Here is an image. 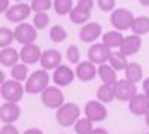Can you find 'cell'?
<instances>
[{
    "label": "cell",
    "instance_id": "obj_20",
    "mask_svg": "<svg viewBox=\"0 0 149 134\" xmlns=\"http://www.w3.org/2000/svg\"><path fill=\"white\" fill-rule=\"evenodd\" d=\"M116 70L112 67L109 63H103L98 64V78L102 79L103 83H109V85H115L118 82V76H116Z\"/></svg>",
    "mask_w": 149,
    "mask_h": 134
},
{
    "label": "cell",
    "instance_id": "obj_13",
    "mask_svg": "<svg viewBox=\"0 0 149 134\" xmlns=\"http://www.w3.org/2000/svg\"><path fill=\"white\" fill-rule=\"evenodd\" d=\"M128 110L136 115V116H142L149 112V97L143 94H136L133 99L128 101Z\"/></svg>",
    "mask_w": 149,
    "mask_h": 134
},
{
    "label": "cell",
    "instance_id": "obj_24",
    "mask_svg": "<svg viewBox=\"0 0 149 134\" xmlns=\"http://www.w3.org/2000/svg\"><path fill=\"white\" fill-rule=\"evenodd\" d=\"M124 73H125V78L134 83H137L142 81L143 78V70H142V66L139 63H136V61H131L128 63L127 69L124 70Z\"/></svg>",
    "mask_w": 149,
    "mask_h": 134
},
{
    "label": "cell",
    "instance_id": "obj_8",
    "mask_svg": "<svg viewBox=\"0 0 149 134\" xmlns=\"http://www.w3.org/2000/svg\"><path fill=\"white\" fill-rule=\"evenodd\" d=\"M115 87V95H116V100L119 101H130L133 97L137 94V87L136 83L125 79H118V82L113 85Z\"/></svg>",
    "mask_w": 149,
    "mask_h": 134
},
{
    "label": "cell",
    "instance_id": "obj_9",
    "mask_svg": "<svg viewBox=\"0 0 149 134\" xmlns=\"http://www.w3.org/2000/svg\"><path fill=\"white\" fill-rule=\"evenodd\" d=\"M112 55V49L106 46L103 42L102 43H93L88 49V60L94 64H103L107 63Z\"/></svg>",
    "mask_w": 149,
    "mask_h": 134
},
{
    "label": "cell",
    "instance_id": "obj_31",
    "mask_svg": "<svg viewBox=\"0 0 149 134\" xmlns=\"http://www.w3.org/2000/svg\"><path fill=\"white\" fill-rule=\"evenodd\" d=\"M30 6L34 14H37V12H48L51 8H54V0H31Z\"/></svg>",
    "mask_w": 149,
    "mask_h": 134
},
{
    "label": "cell",
    "instance_id": "obj_29",
    "mask_svg": "<svg viewBox=\"0 0 149 134\" xmlns=\"http://www.w3.org/2000/svg\"><path fill=\"white\" fill-rule=\"evenodd\" d=\"M73 127H74V133L76 134H91V131L94 130L93 121L90 118H86V116L85 118H79Z\"/></svg>",
    "mask_w": 149,
    "mask_h": 134
},
{
    "label": "cell",
    "instance_id": "obj_11",
    "mask_svg": "<svg viewBox=\"0 0 149 134\" xmlns=\"http://www.w3.org/2000/svg\"><path fill=\"white\" fill-rule=\"evenodd\" d=\"M21 116V107L18 103L12 101H5L0 106V121L3 124H14Z\"/></svg>",
    "mask_w": 149,
    "mask_h": 134
},
{
    "label": "cell",
    "instance_id": "obj_5",
    "mask_svg": "<svg viewBox=\"0 0 149 134\" xmlns=\"http://www.w3.org/2000/svg\"><path fill=\"white\" fill-rule=\"evenodd\" d=\"M40 99L43 106H46L48 109H60L64 104V94L57 85L55 87H46L40 94Z\"/></svg>",
    "mask_w": 149,
    "mask_h": 134
},
{
    "label": "cell",
    "instance_id": "obj_25",
    "mask_svg": "<svg viewBox=\"0 0 149 134\" xmlns=\"http://www.w3.org/2000/svg\"><path fill=\"white\" fill-rule=\"evenodd\" d=\"M107 63L116 72H124L127 69V66H128V60H127V55H124L121 51H116V52H112Z\"/></svg>",
    "mask_w": 149,
    "mask_h": 134
},
{
    "label": "cell",
    "instance_id": "obj_44",
    "mask_svg": "<svg viewBox=\"0 0 149 134\" xmlns=\"http://www.w3.org/2000/svg\"><path fill=\"white\" fill-rule=\"evenodd\" d=\"M15 2H22V0H15Z\"/></svg>",
    "mask_w": 149,
    "mask_h": 134
},
{
    "label": "cell",
    "instance_id": "obj_45",
    "mask_svg": "<svg viewBox=\"0 0 149 134\" xmlns=\"http://www.w3.org/2000/svg\"><path fill=\"white\" fill-rule=\"evenodd\" d=\"M30 2H31V0H30Z\"/></svg>",
    "mask_w": 149,
    "mask_h": 134
},
{
    "label": "cell",
    "instance_id": "obj_37",
    "mask_svg": "<svg viewBox=\"0 0 149 134\" xmlns=\"http://www.w3.org/2000/svg\"><path fill=\"white\" fill-rule=\"evenodd\" d=\"M0 134H19V131L17 130V127H14L12 124H6L0 130Z\"/></svg>",
    "mask_w": 149,
    "mask_h": 134
},
{
    "label": "cell",
    "instance_id": "obj_18",
    "mask_svg": "<svg viewBox=\"0 0 149 134\" xmlns=\"http://www.w3.org/2000/svg\"><path fill=\"white\" fill-rule=\"evenodd\" d=\"M61 61H63V57H61L60 51L57 49H46L42 52L40 57V66L45 70H55L58 66H61Z\"/></svg>",
    "mask_w": 149,
    "mask_h": 134
},
{
    "label": "cell",
    "instance_id": "obj_30",
    "mask_svg": "<svg viewBox=\"0 0 149 134\" xmlns=\"http://www.w3.org/2000/svg\"><path fill=\"white\" fill-rule=\"evenodd\" d=\"M49 39L54 43H61L67 39V31L63 26H52L49 28Z\"/></svg>",
    "mask_w": 149,
    "mask_h": 134
},
{
    "label": "cell",
    "instance_id": "obj_43",
    "mask_svg": "<svg viewBox=\"0 0 149 134\" xmlns=\"http://www.w3.org/2000/svg\"><path fill=\"white\" fill-rule=\"evenodd\" d=\"M145 121H146V125L149 127V112H148V113L145 115Z\"/></svg>",
    "mask_w": 149,
    "mask_h": 134
},
{
    "label": "cell",
    "instance_id": "obj_27",
    "mask_svg": "<svg viewBox=\"0 0 149 134\" xmlns=\"http://www.w3.org/2000/svg\"><path fill=\"white\" fill-rule=\"evenodd\" d=\"M10 76H12V79L19 81V82L27 81V78H29V64H26V63L15 64L10 69Z\"/></svg>",
    "mask_w": 149,
    "mask_h": 134
},
{
    "label": "cell",
    "instance_id": "obj_21",
    "mask_svg": "<svg viewBox=\"0 0 149 134\" xmlns=\"http://www.w3.org/2000/svg\"><path fill=\"white\" fill-rule=\"evenodd\" d=\"M116 99L115 95V87L109 83H102L97 90V100H100L104 104H109Z\"/></svg>",
    "mask_w": 149,
    "mask_h": 134
},
{
    "label": "cell",
    "instance_id": "obj_41",
    "mask_svg": "<svg viewBox=\"0 0 149 134\" xmlns=\"http://www.w3.org/2000/svg\"><path fill=\"white\" fill-rule=\"evenodd\" d=\"M91 134H109L104 128H100V127H98V128H94L93 131H91Z\"/></svg>",
    "mask_w": 149,
    "mask_h": 134
},
{
    "label": "cell",
    "instance_id": "obj_28",
    "mask_svg": "<svg viewBox=\"0 0 149 134\" xmlns=\"http://www.w3.org/2000/svg\"><path fill=\"white\" fill-rule=\"evenodd\" d=\"M73 0H54V10L60 17L69 15L73 10Z\"/></svg>",
    "mask_w": 149,
    "mask_h": 134
},
{
    "label": "cell",
    "instance_id": "obj_10",
    "mask_svg": "<svg viewBox=\"0 0 149 134\" xmlns=\"http://www.w3.org/2000/svg\"><path fill=\"white\" fill-rule=\"evenodd\" d=\"M85 116L90 118L93 122H102L107 118V109L100 100H91L85 104Z\"/></svg>",
    "mask_w": 149,
    "mask_h": 134
},
{
    "label": "cell",
    "instance_id": "obj_12",
    "mask_svg": "<svg viewBox=\"0 0 149 134\" xmlns=\"http://www.w3.org/2000/svg\"><path fill=\"white\" fill-rule=\"evenodd\" d=\"M74 76H76V72H73L69 66L61 64L54 70L52 81L57 87H69V85L74 81Z\"/></svg>",
    "mask_w": 149,
    "mask_h": 134
},
{
    "label": "cell",
    "instance_id": "obj_14",
    "mask_svg": "<svg viewBox=\"0 0 149 134\" xmlns=\"http://www.w3.org/2000/svg\"><path fill=\"white\" fill-rule=\"evenodd\" d=\"M102 36V26L98 22H86L79 30V39L85 43H93Z\"/></svg>",
    "mask_w": 149,
    "mask_h": 134
},
{
    "label": "cell",
    "instance_id": "obj_35",
    "mask_svg": "<svg viewBox=\"0 0 149 134\" xmlns=\"http://www.w3.org/2000/svg\"><path fill=\"white\" fill-rule=\"evenodd\" d=\"M97 6L103 12H113L116 8V0H97Z\"/></svg>",
    "mask_w": 149,
    "mask_h": 134
},
{
    "label": "cell",
    "instance_id": "obj_38",
    "mask_svg": "<svg viewBox=\"0 0 149 134\" xmlns=\"http://www.w3.org/2000/svg\"><path fill=\"white\" fill-rule=\"evenodd\" d=\"M10 8V0H0V14H6Z\"/></svg>",
    "mask_w": 149,
    "mask_h": 134
},
{
    "label": "cell",
    "instance_id": "obj_17",
    "mask_svg": "<svg viewBox=\"0 0 149 134\" xmlns=\"http://www.w3.org/2000/svg\"><path fill=\"white\" fill-rule=\"evenodd\" d=\"M21 61L26 64H36L40 61L42 51L36 43H29V45H22L21 51H19Z\"/></svg>",
    "mask_w": 149,
    "mask_h": 134
},
{
    "label": "cell",
    "instance_id": "obj_46",
    "mask_svg": "<svg viewBox=\"0 0 149 134\" xmlns=\"http://www.w3.org/2000/svg\"><path fill=\"white\" fill-rule=\"evenodd\" d=\"M148 134H149V133H148Z\"/></svg>",
    "mask_w": 149,
    "mask_h": 134
},
{
    "label": "cell",
    "instance_id": "obj_40",
    "mask_svg": "<svg viewBox=\"0 0 149 134\" xmlns=\"http://www.w3.org/2000/svg\"><path fill=\"white\" fill-rule=\"evenodd\" d=\"M143 92L149 97V78H146V79L143 81Z\"/></svg>",
    "mask_w": 149,
    "mask_h": 134
},
{
    "label": "cell",
    "instance_id": "obj_23",
    "mask_svg": "<svg viewBox=\"0 0 149 134\" xmlns=\"http://www.w3.org/2000/svg\"><path fill=\"white\" fill-rule=\"evenodd\" d=\"M69 18L73 24H78V26H84L90 21L91 18V10H85V9H81L78 6H74L73 10L69 14Z\"/></svg>",
    "mask_w": 149,
    "mask_h": 134
},
{
    "label": "cell",
    "instance_id": "obj_19",
    "mask_svg": "<svg viewBox=\"0 0 149 134\" xmlns=\"http://www.w3.org/2000/svg\"><path fill=\"white\" fill-rule=\"evenodd\" d=\"M21 60L19 52L12 46H6L0 49V64L5 67H14L15 64H18V61Z\"/></svg>",
    "mask_w": 149,
    "mask_h": 134
},
{
    "label": "cell",
    "instance_id": "obj_3",
    "mask_svg": "<svg viewBox=\"0 0 149 134\" xmlns=\"http://www.w3.org/2000/svg\"><path fill=\"white\" fill-rule=\"evenodd\" d=\"M26 91V88L22 87V83L15 79H9L5 81L0 87V94L5 101H12V103H18L22 99V94Z\"/></svg>",
    "mask_w": 149,
    "mask_h": 134
},
{
    "label": "cell",
    "instance_id": "obj_34",
    "mask_svg": "<svg viewBox=\"0 0 149 134\" xmlns=\"http://www.w3.org/2000/svg\"><path fill=\"white\" fill-rule=\"evenodd\" d=\"M66 57H67V61L70 64H79L81 63V51L76 45H70L66 51Z\"/></svg>",
    "mask_w": 149,
    "mask_h": 134
},
{
    "label": "cell",
    "instance_id": "obj_16",
    "mask_svg": "<svg viewBox=\"0 0 149 134\" xmlns=\"http://www.w3.org/2000/svg\"><path fill=\"white\" fill-rule=\"evenodd\" d=\"M140 48H142V37L139 34H130V36H125L119 46V51L124 54V55H127V57H131L134 54H137L140 51Z\"/></svg>",
    "mask_w": 149,
    "mask_h": 134
},
{
    "label": "cell",
    "instance_id": "obj_26",
    "mask_svg": "<svg viewBox=\"0 0 149 134\" xmlns=\"http://www.w3.org/2000/svg\"><path fill=\"white\" fill-rule=\"evenodd\" d=\"M131 31L134 34L145 36L149 33V17H134L131 24Z\"/></svg>",
    "mask_w": 149,
    "mask_h": 134
},
{
    "label": "cell",
    "instance_id": "obj_1",
    "mask_svg": "<svg viewBox=\"0 0 149 134\" xmlns=\"http://www.w3.org/2000/svg\"><path fill=\"white\" fill-rule=\"evenodd\" d=\"M49 81H51V76L48 75V70L40 69V70L33 72L27 78L24 88H26L27 94H42L43 90L49 87Z\"/></svg>",
    "mask_w": 149,
    "mask_h": 134
},
{
    "label": "cell",
    "instance_id": "obj_32",
    "mask_svg": "<svg viewBox=\"0 0 149 134\" xmlns=\"http://www.w3.org/2000/svg\"><path fill=\"white\" fill-rule=\"evenodd\" d=\"M49 15L48 12H37L34 14V18H33V26L37 28V30H45L49 24Z\"/></svg>",
    "mask_w": 149,
    "mask_h": 134
},
{
    "label": "cell",
    "instance_id": "obj_15",
    "mask_svg": "<svg viewBox=\"0 0 149 134\" xmlns=\"http://www.w3.org/2000/svg\"><path fill=\"white\" fill-rule=\"evenodd\" d=\"M76 78L82 82H91L95 76H98V67L93 61H81L76 66Z\"/></svg>",
    "mask_w": 149,
    "mask_h": 134
},
{
    "label": "cell",
    "instance_id": "obj_4",
    "mask_svg": "<svg viewBox=\"0 0 149 134\" xmlns=\"http://www.w3.org/2000/svg\"><path fill=\"white\" fill-rule=\"evenodd\" d=\"M133 21H134L133 12L125 9V8H118V9H115L113 12H112V15H110V24L118 31L130 30Z\"/></svg>",
    "mask_w": 149,
    "mask_h": 134
},
{
    "label": "cell",
    "instance_id": "obj_22",
    "mask_svg": "<svg viewBox=\"0 0 149 134\" xmlns=\"http://www.w3.org/2000/svg\"><path fill=\"white\" fill-rule=\"evenodd\" d=\"M124 37H125V36H122L121 31L112 30V31H107V33H104V34L102 36V42H103L106 46H109L110 49H115V48H119V46H121Z\"/></svg>",
    "mask_w": 149,
    "mask_h": 134
},
{
    "label": "cell",
    "instance_id": "obj_7",
    "mask_svg": "<svg viewBox=\"0 0 149 134\" xmlns=\"http://www.w3.org/2000/svg\"><path fill=\"white\" fill-rule=\"evenodd\" d=\"M31 6L30 5H27V3H22V2H17L15 5H12L9 9H8V12L5 14V17H6V19L9 21V22H17V24H19V22H24L29 17H30V14H31Z\"/></svg>",
    "mask_w": 149,
    "mask_h": 134
},
{
    "label": "cell",
    "instance_id": "obj_2",
    "mask_svg": "<svg viewBox=\"0 0 149 134\" xmlns=\"http://www.w3.org/2000/svg\"><path fill=\"white\" fill-rule=\"evenodd\" d=\"M81 116V109L76 103H64L60 109H57L55 119L61 127L74 125Z\"/></svg>",
    "mask_w": 149,
    "mask_h": 134
},
{
    "label": "cell",
    "instance_id": "obj_33",
    "mask_svg": "<svg viewBox=\"0 0 149 134\" xmlns=\"http://www.w3.org/2000/svg\"><path fill=\"white\" fill-rule=\"evenodd\" d=\"M15 40V33L9 30L8 27L0 28V48H6L10 46V43Z\"/></svg>",
    "mask_w": 149,
    "mask_h": 134
},
{
    "label": "cell",
    "instance_id": "obj_39",
    "mask_svg": "<svg viewBox=\"0 0 149 134\" xmlns=\"http://www.w3.org/2000/svg\"><path fill=\"white\" fill-rule=\"evenodd\" d=\"M22 134H43V131L40 128H29V130L24 131Z\"/></svg>",
    "mask_w": 149,
    "mask_h": 134
},
{
    "label": "cell",
    "instance_id": "obj_36",
    "mask_svg": "<svg viewBox=\"0 0 149 134\" xmlns=\"http://www.w3.org/2000/svg\"><path fill=\"white\" fill-rule=\"evenodd\" d=\"M76 6L81 8V9H85V10H93L94 0H79V2L76 3Z\"/></svg>",
    "mask_w": 149,
    "mask_h": 134
},
{
    "label": "cell",
    "instance_id": "obj_6",
    "mask_svg": "<svg viewBox=\"0 0 149 134\" xmlns=\"http://www.w3.org/2000/svg\"><path fill=\"white\" fill-rule=\"evenodd\" d=\"M15 33V40L21 45H29V43H34L37 39V28L33 24L29 22H19L17 28L14 30Z\"/></svg>",
    "mask_w": 149,
    "mask_h": 134
},
{
    "label": "cell",
    "instance_id": "obj_42",
    "mask_svg": "<svg viewBox=\"0 0 149 134\" xmlns=\"http://www.w3.org/2000/svg\"><path fill=\"white\" fill-rule=\"evenodd\" d=\"M139 3H140L142 6L148 8V6H149V0H139Z\"/></svg>",
    "mask_w": 149,
    "mask_h": 134
}]
</instances>
